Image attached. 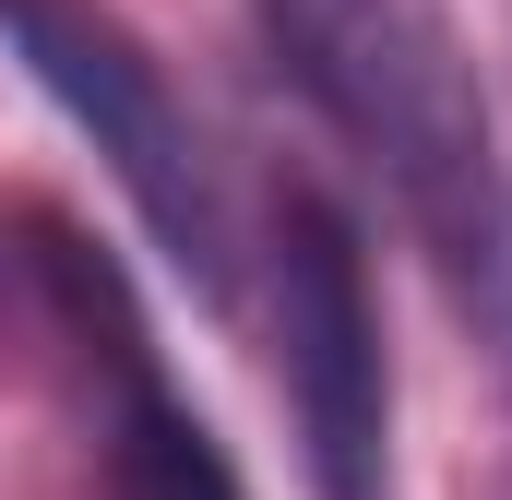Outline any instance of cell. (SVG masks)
Masks as SVG:
<instances>
[{"label": "cell", "instance_id": "1", "mask_svg": "<svg viewBox=\"0 0 512 500\" xmlns=\"http://www.w3.org/2000/svg\"><path fill=\"white\" fill-rule=\"evenodd\" d=\"M274 72L310 96V120L334 131L417 250L501 310L512 286V179H501V120H489V72L453 24V0H251Z\"/></svg>", "mask_w": 512, "mask_h": 500}, {"label": "cell", "instance_id": "2", "mask_svg": "<svg viewBox=\"0 0 512 500\" xmlns=\"http://www.w3.org/2000/svg\"><path fill=\"white\" fill-rule=\"evenodd\" d=\"M0 48L24 60V84L108 155V179L131 191L143 239L167 250V274L227 310L239 298V227H227V179L203 155V120L179 108L167 60L131 36L108 0H0Z\"/></svg>", "mask_w": 512, "mask_h": 500}, {"label": "cell", "instance_id": "3", "mask_svg": "<svg viewBox=\"0 0 512 500\" xmlns=\"http://www.w3.org/2000/svg\"><path fill=\"white\" fill-rule=\"evenodd\" d=\"M24 286L60 334V370L84 393V429H96V465H108V500H251L227 441L203 429V405L167 381L155 334H143V298L108 250L60 215H24Z\"/></svg>", "mask_w": 512, "mask_h": 500}, {"label": "cell", "instance_id": "4", "mask_svg": "<svg viewBox=\"0 0 512 500\" xmlns=\"http://www.w3.org/2000/svg\"><path fill=\"white\" fill-rule=\"evenodd\" d=\"M274 346H286V405L310 500H393V358H382V298L346 203L310 179L274 191Z\"/></svg>", "mask_w": 512, "mask_h": 500}]
</instances>
